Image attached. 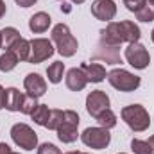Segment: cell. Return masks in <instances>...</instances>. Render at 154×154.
Listing matches in <instances>:
<instances>
[{
	"label": "cell",
	"mask_w": 154,
	"mask_h": 154,
	"mask_svg": "<svg viewBox=\"0 0 154 154\" xmlns=\"http://www.w3.org/2000/svg\"><path fill=\"white\" fill-rule=\"evenodd\" d=\"M4 97H5V90L0 86V109H4Z\"/></svg>",
	"instance_id": "33"
},
{
	"label": "cell",
	"mask_w": 154,
	"mask_h": 154,
	"mask_svg": "<svg viewBox=\"0 0 154 154\" xmlns=\"http://www.w3.org/2000/svg\"><path fill=\"white\" fill-rule=\"evenodd\" d=\"M50 38H52V43H56V48H57L59 56H63V57H72L79 48V43L74 38V34L70 32L66 23L54 25Z\"/></svg>",
	"instance_id": "2"
},
{
	"label": "cell",
	"mask_w": 154,
	"mask_h": 154,
	"mask_svg": "<svg viewBox=\"0 0 154 154\" xmlns=\"http://www.w3.org/2000/svg\"><path fill=\"white\" fill-rule=\"evenodd\" d=\"M124 2V5L131 11V13H136L138 9H142L145 4H147V0H122Z\"/></svg>",
	"instance_id": "29"
},
{
	"label": "cell",
	"mask_w": 154,
	"mask_h": 154,
	"mask_svg": "<svg viewBox=\"0 0 154 154\" xmlns=\"http://www.w3.org/2000/svg\"><path fill=\"white\" fill-rule=\"evenodd\" d=\"M36 106H38V99H34V97L27 95V97H23V102H22L20 113H23V115H31V113L36 109Z\"/></svg>",
	"instance_id": "26"
},
{
	"label": "cell",
	"mask_w": 154,
	"mask_h": 154,
	"mask_svg": "<svg viewBox=\"0 0 154 154\" xmlns=\"http://www.w3.org/2000/svg\"><path fill=\"white\" fill-rule=\"evenodd\" d=\"M95 120H97V122H99V125H100V127H104V129H113V127L116 125V115L109 109V108H108L106 111H102V113L97 116Z\"/></svg>",
	"instance_id": "22"
},
{
	"label": "cell",
	"mask_w": 154,
	"mask_h": 154,
	"mask_svg": "<svg viewBox=\"0 0 154 154\" xmlns=\"http://www.w3.org/2000/svg\"><path fill=\"white\" fill-rule=\"evenodd\" d=\"M147 4H149V5H152V7H154V0H147Z\"/></svg>",
	"instance_id": "37"
},
{
	"label": "cell",
	"mask_w": 154,
	"mask_h": 154,
	"mask_svg": "<svg viewBox=\"0 0 154 154\" xmlns=\"http://www.w3.org/2000/svg\"><path fill=\"white\" fill-rule=\"evenodd\" d=\"M7 50H11L20 61H29V56H31V41H27L25 38H18Z\"/></svg>",
	"instance_id": "18"
},
{
	"label": "cell",
	"mask_w": 154,
	"mask_h": 154,
	"mask_svg": "<svg viewBox=\"0 0 154 154\" xmlns=\"http://www.w3.org/2000/svg\"><path fill=\"white\" fill-rule=\"evenodd\" d=\"M125 61L136 68V70H145L151 63V56H149V50L140 43V41H134V43H129L127 48H125Z\"/></svg>",
	"instance_id": "8"
},
{
	"label": "cell",
	"mask_w": 154,
	"mask_h": 154,
	"mask_svg": "<svg viewBox=\"0 0 154 154\" xmlns=\"http://www.w3.org/2000/svg\"><path fill=\"white\" fill-rule=\"evenodd\" d=\"M4 45V41H2V31H0V47Z\"/></svg>",
	"instance_id": "38"
},
{
	"label": "cell",
	"mask_w": 154,
	"mask_h": 154,
	"mask_svg": "<svg viewBox=\"0 0 154 154\" xmlns=\"http://www.w3.org/2000/svg\"><path fill=\"white\" fill-rule=\"evenodd\" d=\"M18 38H22V36H20V32H18L14 27H5V29H2V41H4L5 48H9Z\"/></svg>",
	"instance_id": "23"
},
{
	"label": "cell",
	"mask_w": 154,
	"mask_h": 154,
	"mask_svg": "<svg viewBox=\"0 0 154 154\" xmlns=\"http://www.w3.org/2000/svg\"><path fill=\"white\" fill-rule=\"evenodd\" d=\"M31 116H32V120H34L38 125L47 127V122H48V118H50V109H48L47 104H38L36 109L31 113Z\"/></svg>",
	"instance_id": "21"
},
{
	"label": "cell",
	"mask_w": 154,
	"mask_h": 154,
	"mask_svg": "<svg viewBox=\"0 0 154 154\" xmlns=\"http://www.w3.org/2000/svg\"><path fill=\"white\" fill-rule=\"evenodd\" d=\"M120 115H122V120L127 124V127L134 133H143L151 125L149 111L142 104H129V106L122 108Z\"/></svg>",
	"instance_id": "3"
},
{
	"label": "cell",
	"mask_w": 154,
	"mask_h": 154,
	"mask_svg": "<svg viewBox=\"0 0 154 154\" xmlns=\"http://www.w3.org/2000/svg\"><path fill=\"white\" fill-rule=\"evenodd\" d=\"M81 68L88 79V82H102L108 77L104 65H100V63H82Z\"/></svg>",
	"instance_id": "15"
},
{
	"label": "cell",
	"mask_w": 154,
	"mask_h": 154,
	"mask_svg": "<svg viewBox=\"0 0 154 154\" xmlns=\"http://www.w3.org/2000/svg\"><path fill=\"white\" fill-rule=\"evenodd\" d=\"M20 7H31V5H34L38 0H14Z\"/></svg>",
	"instance_id": "30"
},
{
	"label": "cell",
	"mask_w": 154,
	"mask_h": 154,
	"mask_svg": "<svg viewBox=\"0 0 154 154\" xmlns=\"http://www.w3.org/2000/svg\"><path fill=\"white\" fill-rule=\"evenodd\" d=\"M23 97L25 95L18 88H7L5 90V97H4V108L7 111H20Z\"/></svg>",
	"instance_id": "17"
},
{
	"label": "cell",
	"mask_w": 154,
	"mask_h": 154,
	"mask_svg": "<svg viewBox=\"0 0 154 154\" xmlns=\"http://www.w3.org/2000/svg\"><path fill=\"white\" fill-rule=\"evenodd\" d=\"M18 63H20V59H18V57H16L11 50H5V52L0 56V72L7 74V72L14 70Z\"/></svg>",
	"instance_id": "20"
},
{
	"label": "cell",
	"mask_w": 154,
	"mask_h": 154,
	"mask_svg": "<svg viewBox=\"0 0 154 154\" xmlns=\"http://www.w3.org/2000/svg\"><path fill=\"white\" fill-rule=\"evenodd\" d=\"M61 120H63V109H50V118L47 122V129L56 131L59 127Z\"/></svg>",
	"instance_id": "25"
},
{
	"label": "cell",
	"mask_w": 154,
	"mask_h": 154,
	"mask_svg": "<svg viewBox=\"0 0 154 154\" xmlns=\"http://www.w3.org/2000/svg\"><path fill=\"white\" fill-rule=\"evenodd\" d=\"M38 154H61V151L57 149V145L45 142V143H41L38 147Z\"/></svg>",
	"instance_id": "28"
},
{
	"label": "cell",
	"mask_w": 154,
	"mask_h": 154,
	"mask_svg": "<svg viewBox=\"0 0 154 154\" xmlns=\"http://www.w3.org/2000/svg\"><path fill=\"white\" fill-rule=\"evenodd\" d=\"M91 14L100 22H111L116 14V4L113 0H93Z\"/></svg>",
	"instance_id": "11"
},
{
	"label": "cell",
	"mask_w": 154,
	"mask_h": 154,
	"mask_svg": "<svg viewBox=\"0 0 154 154\" xmlns=\"http://www.w3.org/2000/svg\"><path fill=\"white\" fill-rule=\"evenodd\" d=\"M131 151L134 154H149L147 140H138V138H134V140L131 142Z\"/></svg>",
	"instance_id": "27"
},
{
	"label": "cell",
	"mask_w": 154,
	"mask_h": 154,
	"mask_svg": "<svg viewBox=\"0 0 154 154\" xmlns=\"http://www.w3.org/2000/svg\"><path fill=\"white\" fill-rule=\"evenodd\" d=\"M11 138L13 142L25 151H34L38 147V134L34 133V129L27 124H14L11 127Z\"/></svg>",
	"instance_id": "6"
},
{
	"label": "cell",
	"mask_w": 154,
	"mask_h": 154,
	"mask_svg": "<svg viewBox=\"0 0 154 154\" xmlns=\"http://www.w3.org/2000/svg\"><path fill=\"white\" fill-rule=\"evenodd\" d=\"M140 38H142V31L131 20L109 22L106 25V29L100 31V41H104L108 45H115V47H120L122 43L140 41Z\"/></svg>",
	"instance_id": "1"
},
{
	"label": "cell",
	"mask_w": 154,
	"mask_h": 154,
	"mask_svg": "<svg viewBox=\"0 0 154 154\" xmlns=\"http://www.w3.org/2000/svg\"><path fill=\"white\" fill-rule=\"evenodd\" d=\"M151 39H152V43H154V29H152V32H151Z\"/></svg>",
	"instance_id": "39"
},
{
	"label": "cell",
	"mask_w": 154,
	"mask_h": 154,
	"mask_svg": "<svg viewBox=\"0 0 154 154\" xmlns=\"http://www.w3.org/2000/svg\"><path fill=\"white\" fill-rule=\"evenodd\" d=\"M65 154H81V151H70V152H65Z\"/></svg>",
	"instance_id": "36"
},
{
	"label": "cell",
	"mask_w": 154,
	"mask_h": 154,
	"mask_svg": "<svg viewBox=\"0 0 154 154\" xmlns=\"http://www.w3.org/2000/svg\"><path fill=\"white\" fill-rule=\"evenodd\" d=\"M134 14H136V20H140V22H145V23L154 22V7L149 4H145L142 9H138Z\"/></svg>",
	"instance_id": "24"
},
{
	"label": "cell",
	"mask_w": 154,
	"mask_h": 154,
	"mask_svg": "<svg viewBox=\"0 0 154 154\" xmlns=\"http://www.w3.org/2000/svg\"><path fill=\"white\" fill-rule=\"evenodd\" d=\"M147 145H149V154H154V134L147 140Z\"/></svg>",
	"instance_id": "32"
},
{
	"label": "cell",
	"mask_w": 154,
	"mask_h": 154,
	"mask_svg": "<svg viewBox=\"0 0 154 154\" xmlns=\"http://www.w3.org/2000/svg\"><path fill=\"white\" fill-rule=\"evenodd\" d=\"M9 154H20V152H13V151H11V152H9Z\"/></svg>",
	"instance_id": "40"
},
{
	"label": "cell",
	"mask_w": 154,
	"mask_h": 154,
	"mask_svg": "<svg viewBox=\"0 0 154 154\" xmlns=\"http://www.w3.org/2000/svg\"><path fill=\"white\" fill-rule=\"evenodd\" d=\"M93 59L104 61L106 65H118V63H122L118 47L108 45V43H104V41H99L97 50H95V54H93Z\"/></svg>",
	"instance_id": "12"
},
{
	"label": "cell",
	"mask_w": 154,
	"mask_h": 154,
	"mask_svg": "<svg viewBox=\"0 0 154 154\" xmlns=\"http://www.w3.org/2000/svg\"><path fill=\"white\" fill-rule=\"evenodd\" d=\"M63 74H65V63H61V61H54L47 68V77L52 84H59L63 79Z\"/></svg>",
	"instance_id": "19"
},
{
	"label": "cell",
	"mask_w": 154,
	"mask_h": 154,
	"mask_svg": "<svg viewBox=\"0 0 154 154\" xmlns=\"http://www.w3.org/2000/svg\"><path fill=\"white\" fill-rule=\"evenodd\" d=\"M5 11H7V7H5V2H4V0H0V18L5 14Z\"/></svg>",
	"instance_id": "34"
},
{
	"label": "cell",
	"mask_w": 154,
	"mask_h": 154,
	"mask_svg": "<svg viewBox=\"0 0 154 154\" xmlns=\"http://www.w3.org/2000/svg\"><path fill=\"white\" fill-rule=\"evenodd\" d=\"M50 23H52L50 14H47L45 11H39V13H34V14L31 16V20H29V29H31L34 34H41V32L48 31Z\"/></svg>",
	"instance_id": "16"
},
{
	"label": "cell",
	"mask_w": 154,
	"mask_h": 154,
	"mask_svg": "<svg viewBox=\"0 0 154 154\" xmlns=\"http://www.w3.org/2000/svg\"><path fill=\"white\" fill-rule=\"evenodd\" d=\"M108 108H109V97H108L106 91L93 90L91 93H88V97H86V111L93 118H97L102 111H106Z\"/></svg>",
	"instance_id": "10"
},
{
	"label": "cell",
	"mask_w": 154,
	"mask_h": 154,
	"mask_svg": "<svg viewBox=\"0 0 154 154\" xmlns=\"http://www.w3.org/2000/svg\"><path fill=\"white\" fill-rule=\"evenodd\" d=\"M79 120H81V118H79V115H77L74 109H65V111H63V120H61L59 127L56 129L59 142H63V143H72V142L77 140V136H81L79 131H77Z\"/></svg>",
	"instance_id": "5"
},
{
	"label": "cell",
	"mask_w": 154,
	"mask_h": 154,
	"mask_svg": "<svg viewBox=\"0 0 154 154\" xmlns=\"http://www.w3.org/2000/svg\"><path fill=\"white\" fill-rule=\"evenodd\" d=\"M65 82H66V88L72 90V91H82L88 84V79L84 75L82 68H70L66 72V77H65Z\"/></svg>",
	"instance_id": "14"
},
{
	"label": "cell",
	"mask_w": 154,
	"mask_h": 154,
	"mask_svg": "<svg viewBox=\"0 0 154 154\" xmlns=\"http://www.w3.org/2000/svg\"><path fill=\"white\" fill-rule=\"evenodd\" d=\"M23 88H25L27 95H31L34 99H39L47 93V82L39 74H27L23 79Z\"/></svg>",
	"instance_id": "13"
},
{
	"label": "cell",
	"mask_w": 154,
	"mask_h": 154,
	"mask_svg": "<svg viewBox=\"0 0 154 154\" xmlns=\"http://www.w3.org/2000/svg\"><path fill=\"white\" fill-rule=\"evenodd\" d=\"M81 154H88V152H81Z\"/></svg>",
	"instance_id": "42"
},
{
	"label": "cell",
	"mask_w": 154,
	"mask_h": 154,
	"mask_svg": "<svg viewBox=\"0 0 154 154\" xmlns=\"http://www.w3.org/2000/svg\"><path fill=\"white\" fill-rule=\"evenodd\" d=\"M70 2H72V4H77V5H79V4H82L84 0H70Z\"/></svg>",
	"instance_id": "35"
},
{
	"label": "cell",
	"mask_w": 154,
	"mask_h": 154,
	"mask_svg": "<svg viewBox=\"0 0 154 154\" xmlns=\"http://www.w3.org/2000/svg\"><path fill=\"white\" fill-rule=\"evenodd\" d=\"M108 81L109 84L118 90V91H124V93H129V91H134L140 88L142 84V79L124 68H113L111 72H108Z\"/></svg>",
	"instance_id": "4"
},
{
	"label": "cell",
	"mask_w": 154,
	"mask_h": 154,
	"mask_svg": "<svg viewBox=\"0 0 154 154\" xmlns=\"http://www.w3.org/2000/svg\"><path fill=\"white\" fill-rule=\"evenodd\" d=\"M118 154H125V152H118Z\"/></svg>",
	"instance_id": "41"
},
{
	"label": "cell",
	"mask_w": 154,
	"mask_h": 154,
	"mask_svg": "<svg viewBox=\"0 0 154 154\" xmlns=\"http://www.w3.org/2000/svg\"><path fill=\"white\" fill-rule=\"evenodd\" d=\"M11 152V147L7 143H0V154H9Z\"/></svg>",
	"instance_id": "31"
},
{
	"label": "cell",
	"mask_w": 154,
	"mask_h": 154,
	"mask_svg": "<svg viewBox=\"0 0 154 154\" xmlns=\"http://www.w3.org/2000/svg\"><path fill=\"white\" fill-rule=\"evenodd\" d=\"M54 45L52 41L47 38H32L31 39V56H29V63L31 65H39L43 61H47L48 57L54 56Z\"/></svg>",
	"instance_id": "9"
},
{
	"label": "cell",
	"mask_w": 154,
	"mask_h": 154,
	"mask_svg": "<svg viewBox=\"0 0 154 154\" xmlns=\"http://www.w3.org/2000/svg\"><path fill=\"white\" fill-rule=\"evenodd\" d=\"M81 142L90 147V149H97V151H102L109 145L111 142V134H109V129H104V127H88L82 131L81 134Z\"/></svg>",
	"instance_id": "7"
}]
</instances>
